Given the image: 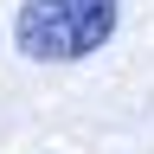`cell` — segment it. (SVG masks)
I'll return each instance as SVG.
<instances>
[{
    "instance_id": "obj_1",
    "label": "cell",
    "mask_w": 154,
    "mask_h": 154,
    "mask_svg": "<svg viewBox=\"0 0 154 154\" xmlns=\"http://www.w3.org/2000/svg\"><path fill=\"white\" fill-rule=\"evenodd\" d=\"M122 0H19L13 7V51L32 64H84L116 38Z\"/></svg>"
}]
</instances>
